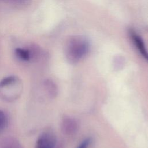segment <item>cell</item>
Segmentation results:
<instances>
[{"instance_id": "6", "label": "cell", "mask_w": 148, "mask_h": 148, "mask_svg": "<svg viewBox=\"0 0 148 148\" xmlns=\"http://www.w3.org/2000/svg\"><path fill=\"white\" fill-rule=\"evenodd\" d=\"M0 148H22L17 142L14 140H4L0 144Z\"/></svg>"}, {"instance_id": "4", "label": "cell", "mask_w": 148, "mask_h": 148, "mask_svg": "<svg viewBox=\"0 0 148 148\" xmlns=\"http://www.w3.org/2000/svg\"><path fill=\"white\" fill-rule=\"evenodd\" d=\"M128 33L134 45L138 49L140 55L148 63V50L146 49L142 38L140 35L136 33L133 29H130L128 30Z\"/></svg>"}, {"instance_id": "5", "label": "cell", "mask_w": 148, "mask_h": 148, "mask_svg": "<svg viewBox=\"0 0 148 148\" xmlns=\"http://www.w3.org/2000/svg\"><path fill=\"white\" fill-rule=\"evenodd\" d=\"M16 54L17 56L21 60L27 61L30 59V52L27 49L17 48L16 49Z\"/></svg>"}, {"instance_id": "2", "label": "cell", "mask_w": 148, "mask_h": 148, "mask_svg": "<svg viewBox=\"0 0 148 148\" xmlns=\"http://www.w3.org/2000/svg\"><path fill=\"white\" fill-rule=\"evenodd\" d=\"M35 148H64V146L53 132L47 131L38 137Z\"/></svg>"}, {"instance_id": "8", "label": "cell", "mask_w": 148, "mask_h": 148, "mask_svg": "<svg viewBox=\"0 0 148 148\" xmlns=\"http://www.w3.org/2000/svg\"><path fill=\"white\" fill-rule=\"evenodd\" d=\"M8 123L7 117L4 112L0 110V132L2 131L6 126Z\"/></svg>"}, {"instance_id": "3", "label": "cell", "mask_w": 148, "mask_h": 148, "mask_svg": "<svg viewBox=\"0 0 148 148\" xmlns=\"http://www.w3.org/2000/svg\"><path fill=\"white\" fill-rule=\"evenodd\" d=\"M80 128L79 121L75 117L65 116L61 123V130L62 132L67 136H71L76 134Z\"/></svg>"}, {"instance_id": "7", "label": "cell", "mask_w": 148, "mask_h": 148, "mask_svg": "<svg viewBox=\"0 0 148 148\" xmlns=\"http://www.w3.org/2000/svg\"><path fill=\"white\" fill-rule=\"evenodd\" d=\"M124 65V60L122 57L117 56L114 60V68L115 70L119 71L121 69Z\"/></svg>"}, {"instance_id": "1", "label": "cell", "mask_w": 148, "mask_h": 148, "mask_svg": "<svg viewBox=\"0 0 148 148\" xmlns=\"http://www.w3.org/2000/svg\"><path fill=\"white\" fill-rule=\"evenodd\" d=\"M90 43L88 39L81 35H75L68 39L65 46V56L71 64L80 62L88 53Z\"/></svg>"}, {"instance_id": "9", "label": "cell", "mask_w": 148, "mask_h": 148, "mask_svg": "<svg viewBox=\"0 0 148 148\" xmlns=\"http://www.w3.org/2000/svg\"><path fill=\"white\" fill-rule=\"evenodd\" d=\"M92 142L91 138H87L84 139L77 147V148H88Z\"/></svg>"}]
</instances>
